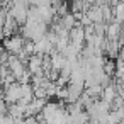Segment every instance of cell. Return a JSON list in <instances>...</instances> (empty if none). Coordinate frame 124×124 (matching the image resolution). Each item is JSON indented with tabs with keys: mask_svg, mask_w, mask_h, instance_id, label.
I'll return each instance as SVG.
<instances>
[{
	"mask_svg": "<svg viewBox=\"0 0 124 124\" xmlns=\"http://www.w3.org/2000/svg\"><path fill=\"white\" fill-rule=\"evenodd\" d=\"M112 16H114V21H117V22H124V2H119L117 4H114L112 5Z\"/></svg>",
	"mask_w": 124,
	"mask_h": 124,
	"instance_id": "277c9868",
	"label": "cell"
},
{
	"mask_svg": "<svg viewBox=\"0 0 124 124\" xmlns=\"http://www.w3.org/2000/svg\"><path fill=\"white\" fill-rule=\"evenodd\" d=\"M22 92H21V83L16 80L14 83H10L9 87H5V92H4V99L7 104H14V102H19Z\"/></svg>",
	"mask_w": 124,
	"mask_h": 124,
	"instance_id": "7a4b0ae2",
	"label": "cell"
},
{
	"mask_svg": "<svg viewBox=\"0 0 124 124\" xmlns=\"http://www.w3.org/2000/svg\"><path fill=\"white\" fill-rule=\"evenodd\" d=\"M122 31V24L117 21H110L105 24V39H119Z\"/></svg>",
	"mask_w": 124,
	"mask_h": 124,
	"instance_id": "3957f363",
	"label": "cell"
},
{
	"mask_svg": "<svg viewBox=\"0 0 124 124\" xmlns=\"http://www.w3.org/2000/svg\"><path fill=\"white\" fill-rule=\"evenodd\" d=\"M4 39V31H2V26H0V41Z\"/></svg>",
	"mask_w": 124,
	"mask_h": 124,
	"instance_id": "8992f818",
	"label": "cell"
},
{
	"mask_svg": "<svg viewBox=\"0 0 124 124\" xmlns=\"http://www.w3.org/2000/svg\"><path fill=\"white\" fill-rule=\"evenodd\" d=\"M24 43H26V38H24L21 32L12 34V36H7V38L2 39V46H4L5 51L10 53V54H17V53L24 48Z\"/></svg>",
	"mask_w": 124,
	"mask_h": 124,
	"instance_id": "6da1fadb",
	"label": "cell"
},
{
	"mask_svg": "<svg viewBox=\"0 0 124 124\" xmlns=\"http://www.w3.org/2000/svg\"><path fill=\"white\" fill-rule=\"evenodd\" d=\"M7 110H9V104L5 102V99H2V97H0V116L7 114Z\"/></svg>",
	"mask_w": 124,
	"mask_h": 124,
	"instance_id": "5b68a950",
	"label": "cell"
}]
</instances>
